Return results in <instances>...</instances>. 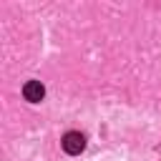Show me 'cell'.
I'll list each match as a JSON object with an SVG mask.
<instances>
[{
  "mask_svg": "<svg viewBox=\"0 0 161 161\" xmlns=\"http://www.w3.org/2000/svg\"><path fill=\"white\" fill-rule=\"evenodd\" d=\"M63 151L65 153H70V156H78L83 148H86V136L83 133H78V131H68L65 136H63Z\"/></svg>",
  "mask_w": 161,
  "mask_h": 161,
  "instance_id": "6da1fadb",
  "label": "cell"
},
{
  "mask_svg": "<svg viewBox=\"0 0 161 161\" xmlns=\"http://www.w3.org/2000/svg\"><path fill=\"white\" fill-rule=\"evenodd\" d=\"M23 96H25V101H30V103H40L43 96H45V88H43L40 80H28V83L23 86Z\"/></svg>",
  "mask_w": 161,
  "mask_h": 161,
  "instance_id": "7a4b0ae2",
  "label": "cell"
}]
</instances>
